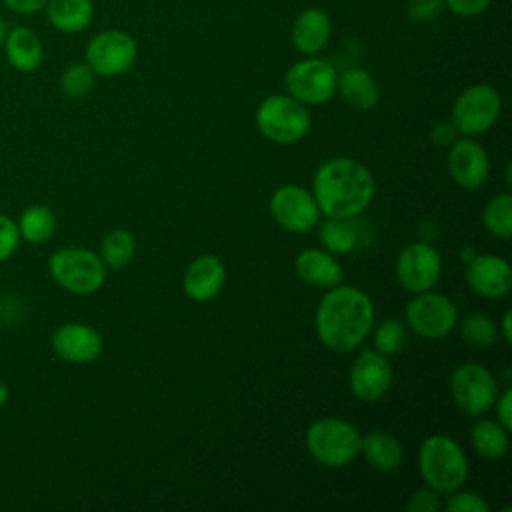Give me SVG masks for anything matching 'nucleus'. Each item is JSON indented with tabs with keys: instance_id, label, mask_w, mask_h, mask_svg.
<instances>
[{
	"instance_id": "nucleus-13",
	"label": "nucleus",
	"mask_w": 512,
	"mask_h": 512,
	"mask_svg": "<svg viewBox=\"0 0 512 512\" xmlns=\"http://www.w3.org/2000/svg\"><path fill=\"white\" fill-rule=\"evenodd\" d=\"M442 272L438 250L426 242L408 244L396 260V278L400 286L412 294L432 290Z\"/></svg>"
},
{
	"instance_id": "nucleus-27",
	"label": "nucleus",
	"mask_w": 512,
	"mask_h": 512,
	"mask_svg": "<svg viewBox=\"0 0 512 512\" xmlns=\"http://www.w3.org/2000/svg\"><path fill=\"white\" fill-rule=\"evenodd\" d=\"M318 238L326 252L330 254H348L356 248V228L348 218H328L320 224Z\"/></svg>"
},
{
	"instance_id": "nucleus-4",
	"label": "nucleus",
	"mask_w": 512,
	"mask_h": 512,
	"mask_svg": "<svg viewBox=\"0 0 512 512\" xmlns=\"http://www.w3.org/2000/svg\"><path fill=\"white\" fill-rule=\"evenodd\" d=\"M52 280L66 292L88 296L102 288L106 280V264L98 254L78 246L56 250L48 260Z\"/></svg>"
},
{
	"instance_id": "nucleus-15",
	"label": "nucleus",
	"mask_w": 512,
	"mask_h": 512,
	"mask_svg": "<svg viewBox=\"0 0 512 512\" xmlns=\"http://www.w3.org/2000/svg\"><path fill=\"white\" fill-rule=\"evenodd\" d=\"M448 174L464 190L480 188L490 172V160L486 150L472 138L454 140L448 146Z\"/></svg>"
},
{
	"instance_id": "nucleus-21",
	"label": "nucleus",
	"mask_w": 512,
	"mask_h": 512,
	"mask_svg": "<svg viewBox=\"0 0 512 512\" xmlns=\"http://www.w3.org/2000/svg\"><path fill=\"white\" fill-rule=\"evenodd\" d=\"M2 50L6 60L18 72H34L44 56L38 34L26 26H16L6 32Z\"/></svg>"
},
{
	"instance_id": "nucleus-11",
	"label": "nucleus",
	"mask_w": 512,
	"mask_h": 512,
	"mask_svg": "<svg viewBox=\"0 0 512 512\" xmlns=\"http://www.w3.org/2000/svg\"><path fill=\"white\" fill-rule=\"evenodd\" d=\"M458 320L454 302L436 292H420L406 306V324L426 340H440L452 332Z\"/></svg>"
},
{
	"instance_id": "nucleus-28",
	"label": "nucleus",
	"mask_w": 512,
	"mask_h": 512,
	"mask_svg": "<svg viewBox=\"0 0 512 512\" xmlns=\"http://www.w3.org/2000/svg\"><path fill=\"white\" fill-rule=\"evenodd\" d=\"M482 224L486 232L494 238L506 240L512 236V194L502 192L484 206Z\"/></svg>"
},
{
	"instance_id": "nucleus-36",
	"label": "nucleus",
	"mask_w": 512,
	"mask_h": 512,
	"mask_svg": "<svg viewBox=\"0 0 512 512\" xmlns=\"http://www.w3.org/2000/svg\"><path fill=\"white\" fill-rule=\"evenodd\" d=\"M408 512H438L440 510V494L434 488H418L408 496L406 502Z\"/></svg>"
},
{
	"instance_id": "nucleus-25",
	"label": "nucleus",
	"mask_w": 512,
	"mask_h": 512,
	"mask_svg": "<svg viewBox=\"0 0 512 512\" xmlns=\"http://www.w3.org/2000/svg\"><path fill=\"white\" fill-rule=\"evenodd\" d=\"M472 448L486 460H500L510 448V430L498 420L480 418L470 430Z\"/></svg>"
},
{
	"instance_id": "nucleus-38",
	"label": "nucleus",
	"mask_w": 512,
	"mask_h": 512,
	"mask_svg": "<svg viewBox=\"0 0 512 512\" xmlns=\"http://www.w3.org/2000/svg\"><path fill=\"white\" fill-rule=\"evenodd\" d=\"M456 134H458V130H456L454 124L448 122V120L436 122V124L432 126V130H430L432 142H434L436 146H442V148H448V146L456 140Z\"/></svg>"
},
{
	"instance_id": "nucleus-3",
	"label": "nucleus",
	"mask_w": 512,
	"mask_h": 512,
	"mask_svg": "<svg viewBox=\"0 0 512 512\" xmlns=\"http://www.w3.org/2000/svg\"><path fill=\"white\" fill-rule=\"evenodd\" d=\"M418 468L424 482L438 494L458 490L468 478L466 454L462 446L446 434L424 438L418 450Z\"/></svg>"
},
{
	"instance_id": "nucleus-22",
	"label": "nucleus",
	"mask_w": 512,
	"mask_h": 512,
	"mask_svg": "<svg viewBox=\"0 0 512 512\" xmlns=\"http://www.w3.org/2000/svg\"><path fill=\"white\" fill-rule=\"evenodd\" d=\"M336 90L344 102L356 110H372L380 100V88L376 80L368 70L360 66L346 68L336 80Z\"/></svg>"
},
{
	"instance_id": "nucleus-23",
	"label": "nucleus",
	"mask_w": 512,
	"mask_h": 512,
	"mask_svg": "<svg viewBox=\"0 0 512 512\" xmlns=\"http://www.w3.org/2000/svg\"><path fill=\"white\" fill-rule=\"evenodd\" d=\"M44 10L48 22L64 34L86 30L94 18L92 0H48Z\"/></svg>"
},
{
	"instance_id": "nucleus-16",
	"label": "nucleus",
	"mask_w": 512,
	"mask_h": 512,
	"mask_svg": "<svg viewBox=\"0 0 512 512\" xmlns=\"http://www.w3.org/2000/svg\"><path fill=\"white\" fill-rule=\"evenodd\" d=\"M468 286L484 298H502L512 286V268L508 260L494 254H476L466 266Z\"/></svg>"
},
{
	"instance_id": "nucleus-33",
	"label": "nucleus",
	"mask_w": 512,
	"mask_h": 512,
	"mask_svg": "<svg viewBox=\"0 0 512 512\" xmlns=\"http://www.w3.org/2000/svg\"><path fill=\"white\" fill-rule=\"evenodd\" d=\"M446 500V512H490V504L476 492L470 490H454Z\"/></svg>"
},
{
	"instance_id": "nucleus-12",
	"label": "nucleus",
	"mask_w": 512,
	"mask_h": 512,
	"mask_svg": "<svg viewBox=\"0 0 512 512\" xmlns=\"http://www.w3.org/2000/svg\"><path fill=\"white\" fill-rule=\"evenodd\" d=\"M270 214L282 228L304 234L318 224L320 208L312 192L296 184H284L270 196Z\"/></svg>"
},
{
	"instance_id": "nucleus-20",
	"label": "nucleus",
	"mask_w": 512,
	"mask_h": 512,
	"mask_svg": "<svg viewBox=\"0 0 512 512\" xmlns=\"http://www.w3.org/2000/svg\"><path fill=\"white\" fill-rule=\"evenodd\" d=\"M298 278L314 288H332L342 282L344 272L342 266L336 262L334 254L320 250V248H308L302 250L294 262Z\"/></svg>"
},
{
	"instance_id": "nucleus-14",
	"label": "nucleus",
	"mask_w": 512,
	"mask_h": 512,
	"mask_svg": "<svg viewBox=\"0 0 512 512\" xmlns=\"http://www.w3.org/2000/svg\"><path fill=\"white\" fill-rule=\"evenodd\" d=\"M348 384L358 400L374 402L382 398L392 384V368L388 356L378 350H362L348 374Z\"/></svg>"
},
{
	"instance_id": "nucleus-24",
	"label": "nucleus",
	"mask_w": 512,
	"mask_h": 512,
	"mask_svg": "<svg viewBox=\"0 0 512 512\" xmlns=\"http://www.w3.org/2000/svg\"><path fill=\"white\" fill-rule=\"evenodd\" d=\"M360 454H364L372 468L380 472H392L402 462V444L396 436L374 430L360 438Z\"/></svg>"
},
{
	"instance_id": "nucleus-40",
	"label": "nucleus",
	"mask_w": 512,
	"mask_h": 512,
	"mask_svg": "<svg viewBox=\"0 0 512 512\" xmlns=\"http://www.w3.org/2000/svg\"><path fill=\"white\" fill-rule=\"evenodd\" d=\"M46 2L48 0H2V4L8 8V10H12V12H16V14H36V12H40V10H44V6H46Z\"/></svg>"
},
{
	"instance_id": "nucleus-42",
	"label": "nucleus",
	"mask_w": 512,
	"mask_h": 512,
	"mask_svg": "<svg viewBox=\"0 0 512 512\" xmlns=\"http://www.w3.org/2000/svg\"><path fill=\"white\" fill-rule=\"evenodd\" d=\"M8 400V386L0 380V406H4Z\"/></svg>"
},
{
	"instance_id": "nucleus-39",
	"label": "nucleus",
	"mask_w": 512,
	"mask_h": 512,
	"mask_svg": "<svg viewBox=\"0 0 512 512\" xmlns=\"http://www.w3.org/2000/svg\"><path fill=\"white\" fill-rule=\"evenodd\" d=\"M494 406H496V420L506 430H510L512 428V390L506 388L502 394H498Z\"/></svg>"
},
{
	"instance_id": "nucleus-18",
	"label": "nucleus",
	"mask_w": 512,
	"mask_h": 512,
	"mask_svg": "<svg viewBox=\"0 0 512 512\" xmlns=\"http://www.w3.org/2000/svg\"><path fill=\"white\" fill-rule=\"evenodd\" d=\"M226 280V268L224 262L218 256L204 254L198 256L184 272V292L188 298L196 302H206L214 298Z\"/></svg>"
},
{
	"instance_id": "nucleus-32",
	"label": "nucleus",
	"mask_w": 512,
	"mask_h": 512,
	"mask_svg": "<svg viewBox=\"0 0 512 512\" xmlns=\"http://www.w3.org/2000/svg\"><path fill=\"white\" fill-rule=\"evenodd\" d=\"M406 344V328L400 320L388 318L378 324L374 330V350H378L384 356H392L402 350Z\"/></svg>"
},
{
	"instance_id": "nucleus-41",
	"label": "nucleus",
	"mask_w": 512,
	"mask_h": 512,
	"mask_svg": "<svg viewBox=\"0 0 512 512\" xmlns=\"http://www.w3.org/2000/svg\"><path fill=\"white\" fill-rule=\"evenodd\" d=\"M510 320H512V314H510V310H506L504 312V316H502V320H500V330H502V338L510 344L512 342V332H510Z\"/></svg>"
},
{
	"instance_id": "nucleus-8",
	"label": "nucleus",
	"mask_w": 512,
	"mask_h": 512,
	"mask_svg": "<svg viewBox=\"0 0 512 512\" xmlns=\"http://www.w3.org/2000/svg\"><path fill=\"white\" fill-rule=\"evenodd\" d=\"M336 68L326 58H304L292 64L284 76L288 94L310 106L328 102L336 94Z\"/></svg>"
},
{
	"instance_id": "nucleus-35",
	"label": "nucleus",
	"mask_w": 512,
	"mask_h": 512,
	"mask_svg": "<svg viewBox=\"0 0 512 512\" xmlns=\"http://www.w3.org/2000/svg\"><path fill=\"white\" fill-rule=\"evenodd\" d=\"M18 244H20L18 224L10 216L0 214V262L8 260L16 252Z\"/></svg>"
},
{
	"instance_id": "nucleus-31",
	"label": "nucleus",
	"mask_w": 512,
	"mask_h": 512,
	"mask_svg": "<svg viewBox=\"0 0 512 512\" xmlns=\"http://www.w3.org/2000/svg\"><path fill=\"white\" fill-rule=\"evenodd\" d=\"M460 334L462 338L472 344V346H480L486 348L490 344H494L498 328L494 324V320L482 312H472L468 314L462 324H460Z\"/></svg>"
},
{
	"instance_id": "nucleus-10",
	"label": "nucleus",
	"mask_w": 512,
	"mask_h": 512,
	"mask_svg": "<svg viewBox=\"0 0 512 512\" xmlns=\"http://www.w3.org/2000/svg\"><path fill=\"white\" fill-rule=\"evenodd\" d=\"M138 56L136 40L124 30H102L86 44V64L100 76H118L132 68Z\"/></svg>"
},
{
	"instance_id": "nucleus-37",
	"label": "nucleus",
	"mask_w": 512,
	"mask_h": 512,
	"mask_svg": "<svg viewBox=\"0 0 512 512\" xmlns=\"http://www.w3.org/2000/svg\"><path fill=\"white\" fill-rule=\"evenodd\" d=\"M492 0H444L446 8L458 16H464V18H472V16H478L482 14L488 4Z\"/></svg>"
},
{
	"instance_id": "nucleus-1",
	"label": "nucleus",
	"mask_w": 512,
	"mask_h": 512,
	"mask_svg": "<svg viewBox=\"0 0 512 512\" xmlns=\"http://www.w3.org/2000/svg\"><path fill=\"white\" fill-rule=\"evenodd\" d=\"M374 324V304L368 294L354 286L336 284L316 308V334L334 352L358 348Z\"/></svg>"
},
{
	"instance_id": "nucleus-2",
	"label": "nucleus",
	"mask_w": 512,
	"mask_h": 512,
	"mask_svg": "<svg viewBox=\"0 0 512 512\" xmlns=\"http://www.w3.org/2000/svg\"><path fill=\"white\" fill-rule=\"evenodd\" d=\"M372 172L358 160L338 156L326 160L314 176L312 196L328 218H354L374 198Z\"/></svg>"
},
{
	"instance_id": "nucleus-34",
	"label": "nucleus",
	"mask_w": 512,
	"mask_h": 512,
	"mask_svg": "<svg viewBox=\"0 0 512 512\" xmlns=\"http://www.w3.org/2000/svg\"><path fill=\"white\" fill-rule=\"evenodd\" d=\"M446 10L444 0H410L406 6L408 18L416 24H432Z\"/></svg>"
},
{
	"instance_id": "nucleus-30",
	"label": "nucleus",
	"mask_w": 512,
	"mask_h": 512,
	"mask_svg": "<svg viewBox=\"0 0 512 512\" xmlns=\"http://www.w3.org/2000/svg\"><path fill=\"white\" fill-rule=\"evenodd\" d=\"M96 82L94 70L86 62H72L60 74V88L70 98L86 96Z\"/></svg>"
},
{
	"instance_id": "nucleus-17",
	"label": "nucleus",
	"mask_w": 512,
	"mask_h": 512,
	"mask_svg": "<svg viewBox=\"0 0 512 512\" xmlns=\"http://www.w3.org/2000/svg\"><path fill=\"white\" fill-rule=\"evenodd\" d=\"M54 352L74 364H86L102 354L104 342L96 328L80 322H68L52 334Z\"/></svg>"
},
{
	"instance_id": "nucleus-5",
	"label": "nucleus",
	"mask_w": 512,
	"mask_h": 512,
	"mask_svg": "<svg viewBox=\"0 0 512 512\" xmlns=\"http://www.w3.org/2000/svg\"><path fill=\"white\" fill-rule=\"evenodd\" d=\"M360 432L346 420L320 418L306 432L310 456L328 468H342L360 454Z\"/></svg>"
},
{
	"instance_id": "nucleus-26",
	"label": "nucleus",
	"mask_w": 512,
	"mask_h": 512,
	"mask_svg": "<svg viewBox=\"0 0 512 512\" xmlns=\"http://www.w3.org/2000/svg\"><path fill=\"white\" fill-rule=\"evenodd\" d=\"M16 224H18L20 238H24L30 244H42L52 238L56 230V216L50 208L42 204H34L22 212Z\"/></svg>"
},
{
	"instance_id": "nucleus-9",
	"label": "nucleus",
	"mask_w": 512,
	"mask_h": 512,
	"mask_svg": "<svg viewBox=\"0 0 512 512\" xmlns=\"http://www.w3.org/2000/svg\"><path fill=\"white\" fill-rule=\"evenodd\" d=\"M502 110L500 94L488 84H474L458 94L452 106V124L464 136L484 134Z\"/></svg>"
},
{
	"instance_id": "nucleus-44",
	"label": "nucleus",
	"mask_w": 512,
	"mask_h": 512,
	"mask_svg": "<svg viewBox=\"0 0 512 512\" xmlns=\"http://www.w3.org/2000/svg\"><path fill=\"white\" fill-rule=\"evenodd\" d=\"M510 184H512V182H510V166H506V186L510 188Z\"/></svg>"
},
{
	"instance_id": "nucleus-19",
	"label": "nucleus",
	"mask_w": 512,
	"mask_h": 512,
	"mask_svg": "<svg viewBox=\"0 0 512 512\" xmlns=\"http://www.w3.org/2000/svg\"><path fill=\"white\" fill-rule=\"evenodd\" d=\"M332 36L330 16L322 8L302 10L292 24V42L298 52L314 56L328 44Z\"/></svg>"
},
{
	"instance_id": "nucleus-29",
	"label": "nucleus",
	"mask_w": 512,
	"mask_h": 512,
	"mask_svg": "<svg viewBox=\"0 0 512 512\" xmlns=\"http://www.w3.org/2000/svg\"><path fill=\"white\" fill-rule=\"evenodd\" d=\"M136 252L134 236L128 230L116 228L110 230L100 244V258L110 268H122L126 266Z\"/></svg>"
},
{
	"instance_id": "nucleus-7",
	"label": "nucleus",
	"mask_w": 512,
	"mask_h": 512,
	"mask_svg": "<svg viewBox=\"0 0 512 512\" xmlns=\"http://www.w3.org/2000/svg\"><path fill=\"white\" fill-rule=\"evenodd\" d=\"M450 394L464 414L482 416L494 408L498 384L486 366L478 362H464L450 376Z\"/></svg>"
},
{
	"instance_id": "nucleus-43",
	"label": "nucleus",
	"mask_w": 512,
	"mask_h": 512,
	"mask_svg": "<svg viewBox=\"0 0 512 512\" xmlns=\"http://www.w3.org/2000/svg\"><path fill=\"white\" fill-rule=\"evenodd\" d=\"M6 32H8L6 22L0 18V50H2V44H4V38H6Z\"/></svg>"
},
{
	"instance_id": "nucleus-6",
	"label": "nucleus",
	"mask_w": 512,
	"mask_h": 512,
	"mask_svg": "<svg viewBox=\"0 0 512 512\" xmlns=\"http://www.w3.org/2000/svg\"><path fill=\"white\" fill-rule=\"evenodd\" d=\"M256 126L264 138L276 144H292L308 134L310 114L306 106L290 94H272L260 102Z\"/></svg>"
}]
</instances>
